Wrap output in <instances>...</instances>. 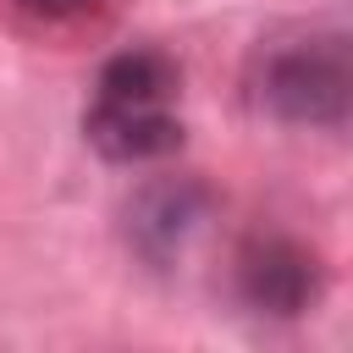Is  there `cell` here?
<instances>
[{
    "label": "cell",
    "instance_id": "obj_5",
    "mask_svg": "<svg viewBox=\"0 0 353 353\" xmlns=\"http://www.w3.org/2000/svg\"><path fill=\"white\" fill-rule=\"evenodd\" d=\"M22 11H33V17H44V22H66V17H83L94 0H17Z\"/></svg>",
    "mask_w": 353,
    "mask_h": 353
},
{
    "label": "cell",
    "instance_id": "obj_4",
    "mask_svg": "<svg viewBox=\"0 0 353 353\" xmlns=\"http://www.w3.org/2000/svg\"><path fill=\"white\" fill-rule=\"evenodd\" d=\"M199 210H204V193L193 182H154L138 193V204L127 210L132 221V243L149 254V259H171L188 232L199 226Z\"/></svg>",
    "mask_w": 353,
    "mask_h": 353
},
{
    "label": "cell",
    "instance_id": "obj_2",
    "mask_svg": "<svg viewBox=\"0 0 353 353\" xmlns=\"http://www.w3.org/2000/svg\"><path fill=\"white\" fill-rule=\"evenodd\" d=\"M248 99L254 110L287 121V127H342L347 99H353V61H347V33L320 28V33H292L270 39L248 61Z\"/></svg>",
    "mask_w": 353,
    "mask_h": 353
},
{
    "label": "cell",
    "instance_id": "obj_1",
    "mask_svg": "<svg viewBox=\"0 0 353 353\" xmlns=\"http://www.w3.org/2000/svg\"><path fill=\"white\" fill-rule=\"evenodd\" d=\"M182 77L160 50H121L105 61L94 99L83 110L88 143L116 165L165 160L182 149Z\"/></svg>",
    "mask_w": 353,
    "mask_h": 353
},
{
    "label": "cell",
    "instance_id": "obj_3",
    "mask_svg": "<svg viewBox=\"0 0 353 353\" xmlns=\"http://www.w3.org/2000/svg\"><path fill=\"white\" fill-rule=\"evenodd\" d=\"M237 292L259 314H303L320 292L314 254H303L292 237H248L237 254Z\"/></svg>",
    "mask_w": 353,
    "mask_h": 353
}]
</instances>
